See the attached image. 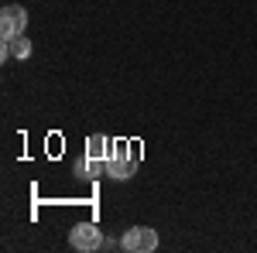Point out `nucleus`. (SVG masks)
Instances as JSON below:
<instances>
[{
    "instance_id": "obj_1",
    "label": "nucleus",
    "mask_w": 257,
    "mask_h": 253,
    "mask_svg": "<svg viewBox=\"0 0 257 253\" xmlns=\"http://www.w3.org/2000/svg\"><path fill=\"white\" fill-rule=\"evenodd\" d=\"M138 161H141V144H134V140H113V151L106 157V175L117 178V181H127L138 171Z\"/></svg>"
},
{
    "instance_id": "obj_2",
    "label": "nucleus",
    "mask_w": 257,
    "mask_h": 253,
    "mask_svg": "<svg viewBox=\"0 0 257 253\" xmlns=\"http://www.w3.org/2000/svg\"><path fill=\"white\" fill-rule=\"evenodd\" d=\"M120 243H123V250H131V253H151V250H158V233L148 229V226H134V229L123 233Z\"/></svg>"
},
{
    "instance_id": "obj_3",
    "label": "nucleus",
    "mask_w": 257,
    "mask_h": 253,
    "mask_svg": "<svg viewBox=\"0 0 257 253\" xmlns=\"http://www.w3.org/2000/svg\"><path fill=\"white\" fill-rule=\"evenodd\" d=\"M69 243H72L76 250H82V253H93V250H99L106 239H103V229H96L93 222H79V226L69 233Z\"/></svg>"
},
{
    "instance_id": "obj_4",
    "label": "nucleus",
    "mask_w": 257,
    "mask_h": 253,
    "mask_svg": "<svg viewBox=\"0 0 257 253\" xmlns=\"http://www.w3.org/2000/svg\"><path fill=\"white\" fill-rule=\"evenodd\" d=\"M24 28H28V11L18 7V4H7L0 11V35L14 38V35H24Z\"/></svg>"
},
{
    "instance_id": "obj_5",
    "label": "nucleus",
    "mask_w": 257,
    "mask_h": 253,
    "mask_svg": "<svg viewBox=\"0 0 257 253\" xmlns=\"http://www.w3.org/2000/svg\"><path fill=\"white\" fill-rule=\"evenodd\" d=\"M28 59L31 55V41L24 38V35H14V38H0V59Z\"/></svg>"
},
{
    "instance_id": "obj_6",
    "label": "nucleus",
    "mask_w": 257,
    "mask_h": 253,
    "mask_svg": "<svg viewBox=\"0 0 257 253\" xmlns=\"http://www.w3.org/2000/svg\"><path fill=\"white\" fill-rule=\"evenodd\" d=\"M110 151H113V144L106 140L103 134H93L89 140H86V154L89 157H99V161H106L110 157Z\"/></svg>"
},
{
    "instance_id": "obj_7",
    "label": "nucleus",
    "mask_w": 257,
    "mask_h": 253,
    "mask_svg": "<svg viewBox=\"0 0 257 253\" xmlns=\"http://www.w3.org/2000/svg\"><path fill=\"white\" fill-rule=\"evenodd\" d=\"M103 171H106V161H99V157H79V161H76V175H86V178H99L103 175Z\"/></svg>"
}]
</instances>
